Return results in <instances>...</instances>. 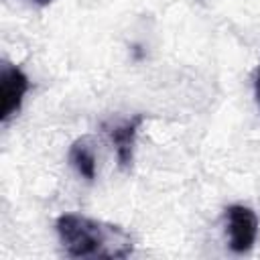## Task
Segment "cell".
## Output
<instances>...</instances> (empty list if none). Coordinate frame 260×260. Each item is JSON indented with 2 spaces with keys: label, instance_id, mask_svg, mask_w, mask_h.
<instances>
[{
  "label": "cell",
  "instance_id": "4",
  "mask_svg": "<svg viewBox=\"0 0 260 260\" xmlns=\"http://www.w3.org/2000/svg\"><path fill=\"white\" fill-rule=\"evenodd\" d=\"M144 122V116L142 114H136L120 124H112V126H106V132L114 144V150H116V158H118V165L120 169H130L132 167V160H134V146H136V134H138V128L142 126Z\"/></svg>",
  "mask_w": 260,
  "mask_h": 260
},
{
  "label": "cell",
  "instance_id": "1",
  "mask_svg": "<svg viewBox=\"0 0 260 260\" xmlns=\"http://www.w3.org/2000/svg\"><path fill=\"white\" fill-rule=\"evenodd\" d=\"M55 228L65 254L71 258H126L134 248L130 234L120 225L79 213H63Z\"/></svg>",
  "mask_w": 260,
  "mask_h": 260
},
{
  "label": "cell",
  "instance_id": "2",
  "mask_svg": "<svg viewBox=\"0 0 260 260\" xmlns=\"http://www.w3.org/2000/svg\"><path fill=\"white\" fill-rule=\"evenodd\" d=\"M230 250L236 254H246L252 250L258 236V217L246 205H230L225 209Z\"/></svg>",
  "mask_w": 260,
  "mask_h": 260
},
{
  "label": "cell",
  "instance_id": "6",
  "mask_svg": "<svg viewBox=\"0 0 260 260\" xmlns=\"http://www.w3.org/2000/svg\"><path fill=\"white\" fill-rule=\"evenodd\" d=\"M30 4H35V6H49V4H53L55 0H28Z\"/></svg>",
  "mask_w": 260,
  "mask_h": 260
},
{
  "label": "cell",
  "instance_id": "3",
  "mask_svg": "<svg viewBox=\"0 0 260 260\" xmlns=\"http://www.w3.org/2000/svg\"><path fill=\"white\" fill-rule=\"evenodd\" d=\"M28 87H30V83H28V77L24 75V71L18 65L2 61V67H0V93H2L0 120L2 122H8L20 110Z\"/></svg>",
  "mask_w": 260,
  "mask_h": 260
},
{
  "label": "cell",
  "instance_id": "7",
  "mask_svg": "<svg viewBox=\"0 0 260 260\" xmlns=\"http://www.w3.org/2000/svg\"><path fill=\"white\" fill-rule=\"evenodd\" d=\"M256 100L260 104V69H258V75H256Z\"/></svg>",
  "mask_w": 260,
  "mask_h": 260
},
{
  "label": "cell",
  "instance_id": "5",
  "mask_svg": "<svg viewBox=\"0 0 260 260\" xmlns=\"http://www.w3.org/2000/svg\"><path fill=\"white\" fill-rule=\"evenodd\" d=\"M69 162L85 181H93L95 179V154H93V148L89 146L87 138H77L71 144Z\"/></svg>",
  "mask_w": 260,
  "mask_h": 260
}]
</instances>
